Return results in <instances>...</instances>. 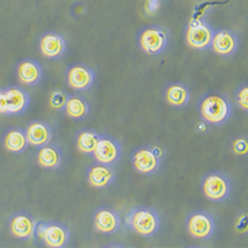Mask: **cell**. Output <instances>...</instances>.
<instances>
[{
	"label": "cell",
	"instance_id": "1",
	"mask_svg": "<svg viewBox=\"0 0 248 248\" xmlns=\"http://www.w3.org/2000/svg\"><path fill=\"white\" fill-rule=\"evenodd\" d=\"M198 107L202 119L214 126L222 125L232 113V101L227 95L218 92L203 94L199 100Z\"/></svg>",
	"mask_w": 248,
	"mask_h": 248
},
{
	"label": "cell",
	"instance_id": "2",
	"mask_svg": "<svg viewBox=\"0 0 248 248\" xmlns=\"http://www.w3.org/2000/svg\"><path fill=\"white\" fill-rule=\"evenodd\" d=\"M125 224L131 232L140 236L152 237L160 229L161 218L154 208L137 205L126 215Z\"/></svg>",
	"mask_w": 248,
	"mask_h": 248
},
{
	"label": "cell",
	"instance_id": "3",
	"mask_svg": "<svg viewBox=\"0 0 248 248\" xmlns=\"http://www.w3.org/2000/svg\"><path fill=\"white\" fill-rule=\"evenodd\" d=\"M169 39V31L166 28L159 25H148L138 32L137 44L144 53L157 56L167 48Z\"/></svg>",
	"mask_w": 248,
	"mask_h": 248
},
{
	"label": "cell",
	"instance_id": "4",
	"mask_svg": "<svg viewBox=\"0 0 248 248\" xmlns=\"http://www.w3.org/2000/svg\"><path fill=\"white\" fill-rule=\"evenodd\" d=\"M164 152L161 147L146 144L133 150L131 162L138 173L143 175H154L161 167Z\"/></svg>",
	"mask_w": 248,
	"mask_h": 248
},
{
	"label": "cell",
	"instance_id": "5",
	"mask_svg": "<svg viewBox=\"0 0 248 248\" xmlns=\"http://www.w3.org/2000/svg\"><path fill=\"white\" fill-rule=\"evenodd\" d=\"M201 187L203 195L214 202L225 201L232 193L229 176L219 171H212L202 176Z\"/></svg>",
	"mask_w": 248,
	"mask_h": 248
},
{
	"label": "cell",
	"instance_id": "6",
	"mask_svg": "<svg viewBox=\"0 0 248 248\" xmlns=\"http://www.w3.org/2000/svg\"><path fill=\"white\" fill-rule=\"evenodd\" d=\"M35 235L52 248H64L70 241L68 226L59 221L37 223Z\"/></svg>",
	"mask_w": 248,
	"mask_h": 248
},
{
	"label": "cell",
	"instance_id": "7",
	"mask_svg": "<svg viewBox=\"0 0 248 248\" xmlns=\"http://www.w3.org/2000/svg\"><path fill=\"white\" fill-rule=\"evenodd\" d=\"M214 34V28L205 20H192L186 30V42L195 50H209L211 49Z\"/></svg>",
	"mask_w": 248,
	"mask_h": 248
},
{
	"label": "cell",
	"instance_id": "8",
	"mask_svg": "<svg viewBox=\"0 0 248 248\" xmlns=\"http://www.w3.org/2000/svg\"><path fill=\"white\" fill-rule=\"evenodd\" d=\"M186 227L194 238L208 240L213 237L216 232V221L210 213L195 211L186 217Z\"/></svg>",
	"mask_w": 248,
	"mask_h": 248
},
{
	"label": "cell",
	"instance_id": "9",
	"mask_svg": "<svg viewBox=\"0 0 248 248\" xmlns=\"http://www.w3.org/2000/svg\"><path fill=\"white\" fill-rule=\"evenodd\" d=\"M122 148L120 142L109 134H100L93 157L96 162L106 165H114L121 158Z\"/></svg>",
	"mask_w": 248,
	"mask_h": 248
},
{
	"label": "cell",
	"instance_id": "10",
	"mask_svg": "<svg viewBox=\"0 0 248 248\" xmlns=\"http://www.w3.org/2000/svg\"><path fill=\"white\" fill-rule=\"evenodd\" d=\"M95 79L94 71L85 64H74L67 71V81L69 86L78 92L90 90Z\"/></svg>",
	"mask_w": 248,
	"mask_h": 248
},
{
	"label": "cell",
	"instance_id": "11",
	"mask_svg": "<svg viewBox=\"0 0 248 248\" xmlns=\"http://www.w3.org/2000/svg\"><path fill=\"white\" fill-rule=\"evenodd\" d=\"M116 173L112 165L93 163L87 168V179L92 187L95 189H107L115 182Z\"/></svg>",
	"mask_w": 248,
	"mask_h": 248
},
{
	"label": "cell",
	"instance_id": "12",
	"mask_svg": "<svg viewBox=\"0 0 248 248\" xmlns=\"http://www.w3.org/2000/svg\"><path fill=\"white\" fill-rule=\"evenodd\" d=\"M93 223L96 232L110 235L117 232L120 229L121 218L115 209L101 206L94 212Z\"/></svg>",
	"mask_w": 248,
	"mask_h": 248
},
{
	"label": "cell",
	"instance_id": "13",
	"mask_svg": "<svg viewBox=\"0 0 248 248\" xmlns=\"http://www.w3.org/2000/svg\"><path fill=\"white\" fill-rule=\"evenodd\" d=\"M238 48L237 35L229 29H219L215 31L211 49L217 55L230 57L235 54Z\"/></svg>",
	"mask_w": 248,
	"mask_h": 248
},
{
	"label": "cell",
	"instance_id": "14",
	"mask_svg": "<svg viewBox=\"0 0 248 248\" xmlns=\"http://www.w3.org/2000/svg\"><path fill=\"white\" fill-rule=\"evenodd\" d=\"M39 47L44 57L51 60H58L65 54L67 43L62 35L56 32H48L41 37Z\"/></svg>",
	"mask_w": 248,
	"mask_h": 248
},
{
	"label": "cell",
	"instance_id": "15",
	"mask_svg": "<svg viewBox=\"0 0 248 248\" xmlns=\"http://www.w3.org/2000/svg\"><path fill=\"white\" fill-rule=\"evenodd\" d=\"M36 226L35 218L27 213H17L10 218V231L20 239H31L35 235Z\"/></svg>",
	"mask_w": 248,
	"mask_h": 248
},
{
	"label": "cell",
	"instance_id": "16",
	"mask_svg": "<svg viewBox=\"0 0 248 248\" xmlns=\"http://www.w3.org/2000/svg\"><path fill=\"white\" fill-rule=\"evenodd\" d=\"M4 93L6 96L8 115L21 114L28 108L30 96L24 89L17 86H12L5 88Z\"/></svg>",
	"mask_w": 248,
	"mask_h": 248
},
{
	"label": "cell",
	"instance_id": "17",
	"mask_svg": "<svg viewBox=\"0 0 248 248\" xmlns=\"http://www.w3.org/2000/svg\"><path fill=\"white\" fill-rule=\"evenodd\" d=\"M18 79L26 86H36L43 78V70L36 60L25 59L17 65Z\"/></svg>",
	"mask_w": 248,
	"mask_h": 248
},
{
	"label": "cell",
	"instance_id": "18",
	"mask_svg": "<svg viewBox=\"0 0 248 248\" xmlns=\"http://www.w3.org/2000/svg\"><path fill=\"white\" fill-rule=\"evenodd\" d=\"M25 131L29 144L36 147L47 145L53 136V129L50 124L42 120L32 121Z\"/></svg>",
	"mask_w": 248,
	"mask_h": 248
},
{
	"label": "cell",
	"instance_id": "19",
	"mask_svg": "<svg viewBox=\"0 0 248 248\" xmlns=\"http://www.w3.org/2000/svg\"><path fill=\"white\" fill-rule=\"evenodd\" d=\"M165 99L175 108H183L188 105L191 98L190 89L183 82L174 81L164 90Z\"/></svg>",
	"mask_w": 248,
	"mask_h": 248
},
{
	"label": "cell",
	"instance_id": "20",
	"mask_svg": "<svg viewBox=\"0 0 248 248\" xmlns=\"http://www.w3.org/2000/svg\"><path fill=\"white\" fill-rule=\"evenodd\" d=\"M62 150L55 144L48 143L47 145L40 147L37 154V161L41 167L45 169H57L62 163Z\"/></svg>",
	"mask_w": 248,
	"mask_h": 248
},
{
	"label": "cell",
	"instance_id": "21",
	"mask_svg": "<svg viewBox=\"0 0 248 248\" xmlns=\"http://www.w3.org/2000/svg\"><path fill=\"white\" fill-rule=\"evenodd\" d=\"M64 110L69 117L80 120L85 119L89 115L91 107L86 97L78 94H72L68 97Z\"/></svg>",
	"mask_w": 248,
	"mask_h": 248
},
{
	"label": "cell",
	"instance_id": "22",
	"mask_svg": "<svg viewBox=\"0 0 248 248\" xmlns=\"http://www.w3.org/2000/svg\"><path fill=\"white\" fill-rule=\"evenodd\" d=\"M29 145L26 131L22 128H12L4 137V146L12 153H22Z\"/></svg>",
	"mask_w": 248,
	"mask_h": 248
},
{
	"label": "cell",
	"instance_id": "23",
	"mask_svg": "<svg viewBox=\"0 0 248 248\" xmlns=\"http://www.w3.org/2000/svg\"><path fill=\"white\" fill-rule=\"evenodd\" d=\"M99 133L92 128H84L77 134L76 144L79 152L93 156L99 139Z\"/></svg>",
	"mask_w": 248,
	"mask_h": 248
},
{
	"label": "cell",
	"instance_id": "24",
	"mask_svg": "<svg viewBox=\"0 0 248 248\" xmlns=\"http://www.w3.org/2000/svg\"><path fill=\"white\" fill-rule=\"evenodd\" d=\"M232 151L240 157H246L248 154V140L245 135L234 136L231 142Z\"/></svg>",
	"mask_w": 248,
	"mask_h": 248
},
{
	"label": "cell",
	"instance_id": "25",
	"mask_svg": "<svg viewBox=\"0 0 248 248\" xmlns=\"http://www.w3.org/2000/svg\"><path fill=\"white\" fill-rule=\"evenodd\" d=\"M69 94L63 91H54L50 95V106L56 110H64Z\"/></svg>",
	"mask_w": 248,
	"mask_h": 248
},
{
	"label": "cell",
	"instance_id": "26",
	"mask_svg": "<svg viewBox=\"0 0 248 248\" xmlns=\"http://www.w3.org/2000/svg\"><path fill=\"white\" fill-rule=\"evenodd\" d=\"M235 103L237 107L245 111L248 110V86L247 84H243L238 87L234 93Z\"/></svg>",
	"mask_w": 248,
	"mask_h": 248
},
{
	"label": "cell",
	"instance_id": "27",
	"mask_svg": "<svg viewBox=\"0 0 248 248\" xmlns=\"http://www.w3.org/2000/svg\"><path fill=\"white\" fill-rule=\"evenodd\" d=\"M160 6V1L159 0H146L145 4H144V9H145V12L149 16H153L156 14Z\"/></svg>",
	"mask_w": 248,
	"mask_h": 248
},
{
	"label": "cell",
	"instance_id": "28",
	"mask_svg": "<svg viewBox=\"0 0 248 248\" xmlns=\"http://www.w3.org/2000/svg\"><path fill=\"white\" fill-rule=\"evenodd\" d=\"M195 128H196V131H197L198 133H200V134H205V133H208V132L210 131L211 124L202 119V120H200L199 122H197Z\"/></svg>",
	"mask_w": 248,
	"mask_h": 248
},
{
	"label": "cell",
	"instance_id": "29",
	"mask_svg": "<svg viewBox=\"0 0 248 248\" xmlns=\"http://www.w3.org/2000/svg\"><path fill=\"white\" fill-rule=\"evenodd\" d=\"M0 114L8 115L7 114V102H6L4 89L0 90Z\"/></svg>",
	"mask_w": 248,
	"mask_h": 248
}]
</instances>
